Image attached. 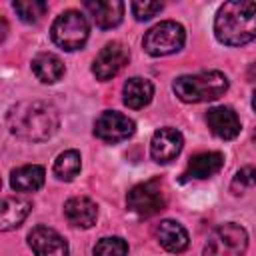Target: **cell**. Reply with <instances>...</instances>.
Wrapping results in <instances>:
<instances>
[{"label": "cell", "mask_w": 256, "mask_h": 256, "mask_svg": "<svg viewBox=\"0 0 256 256\" xmlns=\"http://www.w3.org/2000/svg\"><path fill=\"white\" fill-rule=\"evenodd\" d=\"M172 90L182 102H188V104L210 102L224 96V92L228 90V78L220 70L184 74L174 80Z\"/></svg>", "instance_id": "3957f363"}, {"label": "cell", "mask_w": 256, "mask_h": 256, "mask_svg": "<svg viewBox=\"0 0 256 256\" xmlns=\"http://www.w3.org/2000/svg\"><path fill=\"white\" fill-rule=\"evenodd\" d=\"M64 216L74 228H92L98 220V206L88 196H74L66 200Z\"/></svg>", "instance_id": "5bb4252c"}, {"label": "cell", "mask_w": 256, "mask_h": 256, "mask_svg": "<svg viewBox=\"0 0 256 256\" xmlns=\"http://www.w3.org/2000/svg\"><path fill=\"white\" fill-rule=\"evenodd\" d=\"M88 34H90V26H88V20L86 16H82L80 12L76 10H66L62 12L52 28H50V36H52V42L56 46H60L62 50H80L86 40H88Z\"/></svg>", "instance_id": "277c9868"}, {"label": "cell", "mask_w": 256, "mask_h": 256, "mask_svg": "<svg viewBox=\"0 0 256 256\" xmlns=\"http://www.w3.org/2000/svg\"><path fill=\"white\" fill-rule=\"evenodd\" d=\"M130 60V52L122 42H110L106 44L98 56L92 62V74L98 80H110L114 78Z\"/></svg>", "instance_id": "9c48e42d"}, {"label": "cell", "mask_w": 256, "mask_h": 256, "mask_svg": "<svg viewBox=\"0 0 256 256\" xmlns=\"http://www.w3.org/2000/svg\"><path fill=\"white\" fill-rule=\"evenodd\" d=\"M182 146H184V138L180 130L166 126L154 132L150 140V156L158 164H168L182 152Z\"/></svg>", "instance_id": "8fae6325"}, {"label": "cell", "mask_w": 256, "mask_h": 256, "mask_svg": "<svg viewBox=\"0 0 256 256\" xmlns=\"http://www.w3.org/2000/svg\"><path fill=\"white\" fill-rule=\"evenodd\" d=\"M154 96V86L148 78H142V76H132L124 82V88H122V100L128 108L132 110H140L144 106L150 104Z\"/></svg>", "instance_id": "ac0fdd59"}, {"label": "cell", "mask_w": 256, "mask_h": 256, "mask_svg": "<svg viewBox=\"0 0 256 256\" xmlns=\"http://www.w3.org/2000/svg\"><path fill=\"white\" fill-rule=\"evenodd\" d=\"M128 244L120 236H106L100 238L94 246V256H126Z\"/></svg>", "instance_id": "603a6c76"}, {"label": "cell", "mask_w": 256, "mask_h": 256, "mask_svg": "<svg viewBox=\"0 0 256 256\" xmlns=\"http://www.w3.org/2000/svg\"><path fill=\"white\" fill-rule=\"evenodd\" d=\"M248 248V234L236 222L220 224L206 240L202 256H244Z\"/></svg>", "instance_id": "5b68a950"}, {"label": "cell", "mask_w": 256, "mask_h": 256, "mask_svg": "<svg viewBox=\"0 0 256 256\" xmlns=\"http://www.w3.org/2000/svg\"><path fill=\"white\" fill-rule=\"evenodd\" d=\"M32 210V202L24 196H6L2 200V216H0V230L8 232L18 228Z\"/></svg>", "instance_id": "e0dca14e"}, {"label": "cell", "mask_w": 256, "mask_h": 256, "mask_svg": "<svg viewBox=\"0 0 256 256\" xmlns=\"http://www.w3.org/2000/svg\"><path fill=\"white\" fill-rule=\"evenodd\" d=\"M32 72L34 76L44 82V84H56L58 80H62L66 68H64V62L52 54V52H42L38 56H34L32 60Z\"/></svg>", "instance_id": "d6986e66"}, {"label": "cell", "mask_w": 256, "mask_h": 256, "mask_svg": "<svg viewBox=\"0 0 256 256\" xmlns=\"http://www.w3.org/2000/svg\"><path fill=\"white\" fill-rule=\"evenodd\" d=\"M80 166H82V162H80V152H78V150H64V152L58 154V158L54 160L52 170H54V176H56L58 180L70 182V180H74V178L78 176Z\"/></svg>", "instance_id": "44dd1931"}, {"label": "cell", "mask_w": 256, "mask_h": 256, "mask_svg": "<svg viewBox=\"0 0 256 256\" xmlns=\"http://www.w3.org/2000/svg\"><path fill=\"white\" fill-rule=\"evenodd\" d=\"M84 8L90 12V16L98 28L108 30L122 22L126 6L120 0H88V2H84Z\"/></svg>", "instance_id": "4fadbf2b"}, {"label": "cell", "mask_w": 256, "mask_h": 256, "mask_svg": "<svg viewBox=\"0 0 256 256\" xmlns=\"http://www.w3.org/2000/svg\"><path fill=\"white\" fill-rule=\"evenodd\" d=\"M8 130L26 142H44L52 138L60 126L58 110L44 100H26L8 108Z\"/></svg>", "instance_id": "6da1fadb"}, {"label": "cell", "mask_w": 256, "mask_h": 256, "mask_svg": "<svg viewBox=\"0 0 256 256\" xmlns=\"http://www.w3.org/2000/svg\"><path fill=\"white\" fill-rule=\"evenodd\" d=\"M12 8L16 10V14L20 16L22 22L34 24L46 14L48 4L42 0H18V2H12Z\"/></svg>", "instance_id": "7402d4cb"}, {"label": "cell", "mask_w": 256, "mask_h": 256, "mask_svg": "<svg viewBox=\"0 0 256 256\" xmlns=\"http://www.w3.org/2000/svg\"><path fill=\"white\" fill-rule=\"evenodd\" d=\"M186 42V30L174 20H164L152 26L144 38L142 46L150 56H168L178 52Z\"/></svg>", "instance_id": "8992f818"}, {"label": "cell", "mask_w": 256, "mask_h": 256, "mask_svg": "<svg viewBox=\"0 0 256 256\" xmlns=\"http://www.w3.org/2000/svg\"><path fill=\"white\" fill-rule=\"evenodd\" d=\"M28 246L34 256H70L68 242L48 226H36L28 234Z\"/></svg>", "instance_id": "30bf717a"}, {"label": "cell", "mask_w": 256, "mask_h": 256, "mask_svg": "<svg viewBox=\"0 0 256 256\" xmlns=\"http://www.w3.org/2000/svg\"><path fill=\"white\" fill-rule=\"evenodd\" d=\"M248 80L250 82H256V62L250 64V68H248Z\"/></svg>", "instance_id": "484cf974"}, {"label": "cell", "mask_w": 256, "mask_h": 256, "mask_svg": "<svg viewBox=\"0 0 256 256\" xmlns=\"http://www.w3.org/2000/svg\"><path fill=\"white\" fill-rule=\"evenodd\" d=\"M224 166V154L222 152H200L196 156L190 158L186 170H184V178L182 180H204L210 178L214 174H218Z\"/></svg>", "instance_id": "9a60e30c"}, {"label": "cell", "mask_w": 256, "mask_h": 256, "mask_svg": "<svg viewBox=\"0 0 256 256\" xmlns=\"http://www.w3.org/2000/svg\"><path fill=\"white\" fill-rule=\"evenodd\" d=\"M252 108H254V112H256V92H254V96H252Z\"/></svg>", "instance_id": "4316f807"}, {"label": "cell", "mask_w": 256, "mask_h": 256, "mask_svg": "<svg viewBox=\"0 0 256 256\" xmlns=\"http://www.w3.org/2000/svg\"><path fill=\"white\" fill-rule=\"evenodd\" d=\"M252 140H254V144H256V130H254V134H252Z\"/></svg>", "instance_id": "83f0119b"}, {"label": "cell", "mask_w": 256, "mask_h": 256, "mask_svg": "<svg viewBox=\"0 0 256 256\" xmlns=\"http://www.w3.org/2000/svg\"><path fill=\"white\" fill-rule=\"evenodd\" d=\"M130 8H132V14L136 16V20H150L152 16H156L158 12H162V8H164V4L162 2H142V0H134L132 4H130Z\"/></svg>", "instance_id": "d4e9b609"}, {"label": "cell", "mask_w": 256, "mask_h": 256, "mask_svg": "<svg viewBox=\"0 0 256 256\" xmlns=\"http://www.w3.org/2000/svg\"><path fill=\"white\" fill-rule=\"evenodd\" d=\"M206 124L220 140H232L240 134V118L230 106H214L206 112Z\"/></svg>", "instance_id": "7c38bea8"}, {"label": "cell", "mask_w": 256, "mask_h": 256, "mask_svg": "<svg viewBox=\"0 0 256 256\" xmlns=\"http://www.w3.org/2000/svg\"><path fill=\"white\" fill-rule=\"evenodd\" d=\"M214 34L226 46H244L256 38V4L250 0L224 2L214 18Z\"/></svg>", "instance_id": "7a4b0ae2"}, {"label": "cell", "mask_w": 256, "mask_h": 256, "mask_svg": "<svg viewBox=\"0 0 256 256\" xmlns=\"http://www.w3.org/2000/svg\"><path fill=\"white\" fill-rule=\"evenodd\" d=\"M134 132H136L134 120L128 118L126 114L116 112V110L102 112L94 122V136L104 140V142H110V144L128 140Z\"/></svg>", "instance_id": "ba28073f"}, {"label": "cell", "mask_w": 256, "mask_h": 256, "mask_svg": "<svg viewBox=\"0 0 256 256\" xmlns=\"http://www.w3.org/2000/svg\"><path fill=\"white\" fill-rule=\"evenodd\" d=\"M254 184H256V168L254 166H244L234 174V178L230 182V192L238 196V194H244Z\"/></svg>", "instance_id": "cb8c5ba5"}, {"label": "cell", "mask_w": 256, "mask_h": 256, "mask_svg": "<svg viewBox=\"0 0 256 256\" xmlns=\"http://www.w3.org/2000/svg\"><path fill=\"white\" fill-rule=\"evenodd\" d=\"M156 238H158L160 246L172 254L184 252L188 248V242H190L186 228L176 220H162L156 226Z\"/></svg>", "instance_id": "2e32d148"}, {"label": "cell", "mask_w": 256, "mask_h": 256, "mask_svg": "<svg viewBox=\"0 0 256 256\" xmlns=\"http://www.w3.org/2000/svg\"><path fill=\"white\" fill-rule=\"evenodd\" d=\"M126 206L130 212H134L142 218H150V216L158 214L160 210H164L166 192L162 188L160 178H152V180L132 186L130 192L126 194Z\"/></svg>", "instance_id": "52a82bcc"}, {"label": "cell", "mask_w": 256, "mask_h": 256, "mask_svg": "<svg viewBox=\"0 0 256 256\" xmlns=\"http://www.w3.org/2000/svg\"><path fill=\"white\" fill-rule=\"evenodd\" d=\"M44 168L38 166V164H26V166H20L16 170H12L10 174V186L16 190V192H36L44 186Z\"/></svg>", "instance_id": "ffe728a7"}]
</instances>
